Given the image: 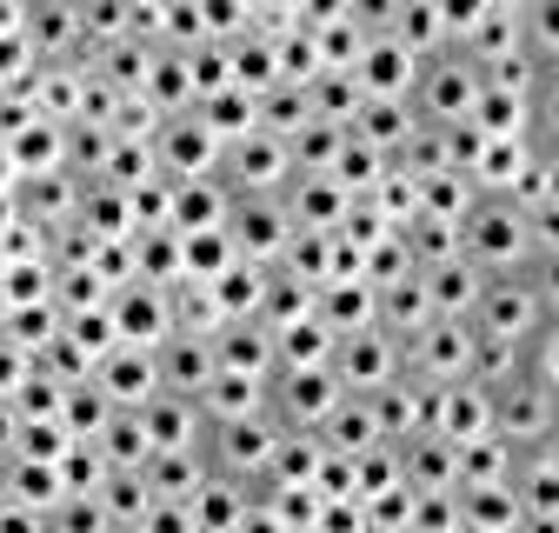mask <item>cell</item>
<instances>
[{
  "label": "cell",
  "instance_id": "cell-1",
  "mask_svg": "<svg viewBox=\"0 0 559 533\" xmlns=\"http://www.w3.org/2000/svg\"><path fill=\"white\" fill-rule=\"evenodd\" d=\"M460 253L479 266V274H507V266H526L533 240H526V208L513 193H473V208L460 214Z\"/></svg>",
  "mask_w": 559,
  "mask_h": 533
},
{
  "label": "cell",
  "instance_id": "cell-2",
  "mask_svg": "<svg viewBox=\"0 0 559 533\" xmlns=\"http://www.w3.org/2000/svg\"><path fill=\"white\" fill-rule=\"evenodd\" d=\"M473 100H479V60L466 47H440L419 60V81H413V114L433 120V127H453V120H473Z\"/></svg>",
  "mask_w": 559,
  "mask_h": 533
},
{
  "label": "cell",
  "instance_id": "cell-3",
  "mask_svg": "<svg viewBox=\"0 0 559 533\" xmlns=\"http://www.w3.org/2000/svg\"><path fill=\"white\" fill-rule=\"evenodd\" d=\"M493 434L526 453V447H552L559 440V393L539 380V374H513L507 387H493Z\"/></svg>",
  "mask_w": 559,
  "mask_h": 533
},
{
  "label": "cell",
  "instance_id": "cell-4",
  "mask_svg": "<svg viewBox=\"0 0 559 533\" xmlns=\"http://www.w3.org/2000/svg\"><path fill=\"white\" fill-rule=\"evenodd\" d=\"M546 320L533 281H526V266H507V274H486L479 281V300H473V333H493V341H533Z\"/></svg>",
  "mask_w": 559,
  "mask_h": 533
},
{
  "label": "cell",
  "instance_id": "cell-5",
  "mask_svg": "<svg viewBox=\"0 0 559 533\" xmlns=\"http://www.w3.org/2000/svg\"><path fill=\"white\" fill-rule=\"evenodd\" d=\"M273 447H280V421L266 407L240 414V421H206V466L227 481H260Z\"/></svg>",
  "mask_w": 559,
  "mask_h": 533
},
{
  "label": "cell",
  "instance_id": "cell-6",
  "mask_svg": "<svg viewBox=\"0 0 559 533\" xmlns=\"http://www.w3.org/2000/svg\"><path fill=\"white\" fill-rule=\"evenodd\" d=\"M326 367H333L340 393H380L386 380H400V374H406V347L393 341L380 320H373V327H360V333H340Z\"/></svg>",
  "mask_w": 559,
  "mask_h": 533
},
{
  "label": "cell",
  "instance_id": "cell-7",
  "mask_svg": "<svg viewBox=\"0 0 559 533\" xmlns=\"http://www.w3.org/2000/svg\"><path fill=\"white\" fill-rule=\"evenodd\" d=\"M294 174H300V167H294V147L280 141V133H266V127L227 141V154H221V180H227L234 193H287Z\"/></svg>",
  "mask_w": 559,
  "mask_h": 533
},
{
  "label": "cell",
  "instance_id": "cell-8",
  "mask_svg": "<svg viewBox=\"0 0 559 533\" xmlns=\"http://www.w3.org/2000/svg\"><path fill=\"white\" fill-rule=\"evenodd\" d=\"M340 407V380L333 367H280L266 380V414L280 427H320Z\"/></svg>",
  "mask_w": 559,
  "mask_h": 533
},
{
  "label": "cell",
  "instance_id": "cell-9",
  "mask_svg": "<svg viewBox=\"0 0 559 533\" xmlns=\"http://www.w3.org/2000/svg\"><path fill=\"white\" fill-rule=\"evenodd\" d=\"M221 141L206 133V120L187 107V114H167L160 120V133H154V161H160V174L167 180H214L221 174Z\"/></svg>",
  "mask_w": 559,
  "mask_h": 533
},
{
  "label": "cell",
  "instance_id": "cell-10",
  "mask_svg": "<svg viewBox=\"0 0 559 533\" xmlns=\"http://www.w3.org/2000/svg\"><path fill=\"white\" fill-rule=\"evenodd\" d=\"M227 234L240 247V260H280L294 240V214L280 193H234V214H227Z\"/></svg>",
  "mask_w": 559,
  "mask_h": 533
},
{
  "label": "cell",
  "instance_id": "cell-11",
  "mask_svg": "<svg viewBox=\"0 0 559 533\" xmlns=\"http://www.w3.org/2000/svg\"><path fill=\"white\" fill-rule=\"evenodd\" d=\"M107 313H114V333L127 347H160L174 333V294L167 287H147V281H127L107 294Z\"/></svg>",
  "mask_w": 559,
  "mask_h": 533
},
{
  "label": "cell",
  "instance_id": "cell-12",
  "mask_svg": "<svg viewBox=\"0 0 559 533\" xmlns=\"http://www.w3.org/2000/svg\"><path fill=\"white\" fill-rule=\"evenodd\" d=\"M466 354H473V320H440L433 313L406 341V374H419V380H460Z\"/></svg>",
  "mask_w": 559,
  "mask_h": 533
},
{
  "label": "cell",
  "instance_id": "cell-13",
  "mask_svg": "<svg viewBox=\"0 0 559 533\" xmlns=\"http://www.w3.org/2000/svg\"><path fill=\"white\" fill-rule=\"evenodd\" d=\"M94 380H100V393L114 400V407H147V400L160 393V360H154V347H107L100 360H94Z\"/></svg>",
  "mask_w": 559,
  "mask_h": 533
},
{
  "label": "cell",
  "instance_id": "cell-14",
  "mask_svg": "<svg viewBox=\"0 0 559 533\" xmlns=\"http://www.w3.org/2000/svg\"><path fill=\"white\" fill-rule=\"evenodd\" d=\"M354 81L360 94H386V100H413V81H419V54L400 47L393 34H367L360 60H354Z\"/></svg>",
  "mask_w": 559,
  "mask_h": 533
},
{
  "label": "cell",
  "instance_id": "cell-15",
  "mask_svg": "<svg viewBox=\"0 0 559 533\" xmlns=\"http://www.w3.org/2000/svg\"><path fill=\"white\" fill-rule=\"evenodd\" d=\"M140 421H147V440L154 453H187V447H206V407L193 393H154L147 407H140Z\"/></svg>",
  "mask_w": 559,
  "mask_h": 533
},
{
  "label": "cell",
  "instance_id": "cell-16",
  "mask_svg": "<svg viewBox=\"0 0 559 533\" xmlns=\"http://www.w3.org/2000/svg\"><path fill=\"white\" fill-rule=\"evenodd\" d=\"M214 360H221V374H253V380H273V374H280L273 327H266L260 313H247V320H227V327L214 333Z\"/></svg>",
  "mask_w": 559,
  "mask_h": 533
},
{
  "label": "cell",
  "instance_id": "cell-17",
  "mask_svg": "<svg viewBox=\"0 0 559 533\" xmlns=\"http://www.w3.org/2000/svg\"><path fill=\"white\" fill-rule=\"evenodd\" d=\"M154 360H160V387L167 393H206V380L221 374V360H214V333H167V341L154 347Z\"/></svg>",
  "mask_w": 559,
  "mask_h": 533
},
{
  "label": "cell",
  "instance_id": "cell-18",
  "mask_svg": "<svg viewBox=\"0 0 559 533\" xmlns=\"http://www.w3.org/2000/svg\"><path fill=\"white\" fill-rule=\"evenodd\" d=\"M227 214H234V187L221 174L214 180H174V214H167L174 234H214V227H227Z\"/></svg>",
  "mask_w": 559,
  "mask_h": 533
},
{
  "label": "cell",
  "instance_id": "cell-19",
  "mask_svg": "<svg viewBox=\"0 0 559 533\" xmlns=\"http://www.w3.org/2000/svg\"><path fill=\"white\" fill-rule=\"evenodd\" d=\"M280 200H287L294 227H320V234H333V227H340V214L354 208V193H346L333 174H294Z\"/></svg>",
  "mask_w": 559,
  "mask_h": 533
},
{
  "label": "cell",
  "instance_id": "cell-20",
  "mask_svg": "<svg viewBox=\"0 0 559 533\" xmlns=\"http://www.w3.org/2000/svg\"><path fill=\"white\" fill-rule=\"evenodd\" d=\"M413 127H419L413 100H386V94H367V100H360V114L346 120V133H354V141H367V147H380L386 161L413 141Z\"/></svg>",
  "mask_w": 559,
  "mask_h": 533
},
{
  "label": "cell",
  "instance_id": "cell-21",
  "mask_svg": "<svg viewBox=\"0 0 559 533\" xmlns=\"http://www.w3.org/2000/svg\"><path fill=\"white\" fill-rule=\"evenodd\" d=\"M0 494H8V500H21V507H34V513H53V507L67 500L60 460H27V453L0 460Z\"/></svg>",
  "mask_w": 559,
  "mask_h": 533
},
{
  "label": "cell",
  "instance_id": "cell-22",
  "mask_svg": "<svg viewBox=\"0 0 559 533\" xmlns=\"http://www.w3.org/2000/svg\"><path fill=\"white\" fill-rule=\"evenodd\" d=\"M400 474H406V487H460V440H447V434L400 440Z\"/></svg>",
  "mask_w": 559,
  "mask_h": 533
},
{
  "label": "cell",
  "instance_id": "cell-23",
  "mask_svg": "<svg viewBox=\"0 0 559 533\" xmlns=\"http://www.w3.org/2000/svg\"><path fill=\"white\" fill-rule=\"evenodd\" d=\"M419 281H427V300H433L440 320H473V300H479V281L486 274H479L466 253H453L440 266H419Z\"/></svg>",
  "mask_w": 559,
  "mask_h": 533
},
{
  "label": "cell",
  "instance_id": "cell-24",
  "mask_svg": "<svg viewBox=\"0 0 559 533\" xmlns=\"http://www.w3.org/2000/svg\"><path fill=\"white\" fill-rule=\"evenodd\" d=\"M313 313H320L333 333H360V327L380 320V294H373L360 274H340V281H326V287L313 294Z\"/></svg>",
  "mask_w": 559,
  "mask_h": 533
},
{
  "label": "cell",
  "instance_id": "cell-25",
  "mask_svg": "<svg viewBox=\"0 0 559 533\" xmlns=\"http://www.w3.org/2000/svg\"><path fill=\"white\" fill-rule=\"evenodd\" d=\"M440 434H447V440L493 434V387H479V380H447V393H440Z\"/></svg>",
  "mask_w": 559,
  "mask_h": 533
},
{
  "label": "cell",
  "instance_id": "cell-26",
  "mask_svg": "<svg viewBox=\"0 0 559 533\" xmlns=\"http://www.w3.org/2000/svg\"><path fill=\"white\" fill-rule=\"evenodd\" d=\"M513 494H520V513H559V440L526 447L513 460Z\"/></svg>",
  "mask_w": 559,
  "mask_h": 533
},
{
  "label": "cell",
  "instance_id": "cell-27",
  "mask_svg": "<svg viewBox=\"0 0 559 533\" xmlns=\"http://www.w3.org/2000/svg\"><path fill=\"white\" fill-rule=\"evenodd\" d=\"M320 440H326V453H346V460L380 447V421L367 407V393H340V407L320 421Z\"/></svg>",
  "mask_w": 559,
  "mask_h": 533
},
{
  "label": "cell",
  "instance_id": "cell-28",
  "mask_svg": "<svg viewBox=\"0 0 559 533\" xmlns=\"http://www.w3.org/2000/svg\"><path fill=\"white\" fill-rule=\"evenodd\" d=\"M147 487H154V500H193L200 487H206V447H187V453H147Z\"/></svg>",
  "mask_w": 559,
  "mask_h": 533
},
{
  "label": "cell",
  "instance_id": "cell-29",
  "mask_svg": "<svg viewBox=\"0 0 559 533\" xmlns=\"http://www.w3.org/2000/svg\"><path fill=\"white\" fill-rule=\"evenodd\" d=\"M193 114H200L206 133H214V141L227 147V141H240V133L260 127V94H247V87H221V94H200Z\"/></svg>",
  "mask_w": 559,
  "mask_h": 533
},
{
  "label": "cell",
  "instance_id": "cell-30",
  "mask_svg": "<svg viewBox=\"0 0 559 533\" xmlns=\"http://www.w3.org/2000/svg\"><path fill=\"white\" fill-rule=\"evenodd\" d=\"M333 341H340V333H333L320 313L273 327V354H280V367H326V360H333Z\"/></svg>",
  "mask_w": 559,
  "mask_h": 533
},
{
  "label": "cell",
  "instance_id": "cell-31",
  "mask_svg": "<svg viewBox=\"0 0 559 533\" xmlns=\"http://www.w3.org/2000/svg\"><path fill=\"white\" fill-rule=\"evenodd\" d=\"M200 407H206V421L260 414L266 407V380H253V374H214V380H206V393H200Z\"/></svg>",
  "mask_w": 559,
  "mask_h": 533
},
{
  "label": "cell",
  "instance_id": "cell-32",
  "mask_svg": "<svg viewBox=\"0 0 559 533\" xmlns=\"http://www.w3.org/2000/svg\"><path fill=\"white\" fill-rule=\"evenodd\" d=\"M473 127H479V133H533V94H513V87H486V81H479V100H473Z\"/></svg>",
  "mask_w": 559,
  "mask_h": 533
},
{
  "label": "cell",
  "instance_id": "cell-33",
  "mask_svg": "<svg viewBox=\"0 0 559 533\" xmlns=\"http://www.w3.org/2000/svg\"><path fill=\"white\" fill-rule=\"evenodd\" d=\"M94 447L107 453V466H147L154 440H147V421H140V407H114V421L94 434Z\"/></svg>",
  "mask_w": 559,
  "mask_h": 533
},
{
  "label": "cell",
  "instance_id": "cell-34",
  "mask_svg": "<svg viewBox=\"0 0 559 533\" xmlns=\"http://www.w3.org/2000/svg\"><path fill=\"white\" fill-rule=\"evenodd\" d=\"M107 421H114V400L100 393V380H94V374H87V380H74V387L60 393V427L74 434V440H94Z\"/></svg>",
  "mask_w": 559,
  "mask_h": 533
},
{
  "label": "cell",
  "instance_id": "cell-35",
  "mask_svg": "<svg viewBox=\"0 0 559 533\" xmlns=\"http://www.w3.org/2000/svg\"><path fill=\"white\" fill-rule=\"evenodd\" d=\"M513 447L500 434H473L460 440V487H486V481H513Z\"/></svg>",
  "mask_w": 559,
  "mask_h": 533
},
{
  "label": "cell",
  "instance_id": "cell-36",
  "mask_svg": "<svg viewBox=\"0 0 559 533\" xmlns=\"http://www.w3.org/2000/svg\"><path fill=\"white\" fill-rule=\"evenodd\" d=\"M400 240H406L413 266H440V260H453V253H460V221H440V214H413V221L400 227Z\"/></svg>",
  "mask_w": 559,
  "mask_h": 533
},
{
  "label": "cell",
  "instance_id": "cell-37",
  "mask_svg": "<svg viewBox=\"0 0 559 533\" xmlns=\"http://www.w3.org/2000/svg\"><path fill=\"white\" fill-rule=\"evenodd\" d=\"M307 120H313V100H307V87H300V81H273V87L260 94V127H266V133H280V141H294Z\"/></svg>",
  "mask_w": 559,
  "mask_h": 533
},
{
  "label": "cell",
  "instance_id": "cell-38",
  "mask_svg": "<svg viewBox=\"0 0 559 533\" xmlns=\"http://www.w3.org/2000/svg\"><path fill=\"white\" fill-rule=\"evenodd\" d=\"M67 327V313L53 307V300H27V307H8V320H0V333L21 347V354H40L53 333Z\"/></svg>",
  "mask_w": 559,
  "mask_h": 533
},
{
  "label": "cell",
  "instance_id": "cell-39",
  "mask_svg": "<svg viewBox=\"0 0 559 533\" xmlns=\"http://www.w3.org/2000/svg\"><path fill=\"white\" fill-rule=\"evenodd\" d=\"M393 40H400V47H413L419 60L440 54V47H453V40H447V27H440V8H433V0H400V14H393Z\"/></svg>",
  "mask_w": 559,
  "mask_h": 533
},
{
  "label": "cell",
  "instance_id": "cell-40",
  "mask_svg": "<svg viewBox=\"0 0 559 533\" xmlns=\"http://www.w3.org/2000/svg\"><path fill=\"white\" fill-rule=\"evenodd\" d=\"M100 507H107V520H147V507H154L147 474H140V466H114L100 481Z\"/></svg>",
  "mask_w": 559,
  "mask_h": 533
},
{
  "label": "cell",
  "instance_id": "cell-41",
  "mask_svg": "<svg viewBox=\"0 0 559 533\" xmlns=\"http://www.w3.org/2000/svg\"><path fill=\"white\" fill-rule=\"evenodd\" d=\"M287 147H294V167H300V174H333V161H340V147H346V127H333V120H307Z\"/></svg>",
  "mask_w": 559,
  "mask_h": 533
},
{
  "label": "cell",
  "instance_id": "cell-42",
  "mask_svg": "<svg viewBox=\"0 0 559 533\" xmlns=\"http://www.w3.org/2000/svg\"><path fill=\"white\" fill-rule=\"evenodd\" d=\"M187 240V281H221L227 274V266L240 260V247H234V234L227 227H214V234H180Z\"/></svg>",
  "mask_w": 559,
  "mask_h": 533
},
{
  "label": "cell",
  "instance_id": "cell-43",
  "mask_svg": "<svg viewBox=\"0 0 559 533\" xmlns=\"http://www.w3.org/2000/svg\"><path fill=\"white\" fill-rule=\"evenodd\" d=\"M473 208V180L440 167V174H419V214H440V221H460Z\"/></svg>",
  "mask_w": 559,
  "mask_h": 533
},
{
  "label": "cell",
  "instance_id": "cell-44",
  "mask_svg": "<svg viewBox=\"0 0 559 533\" xmlns=\"http://www.w3.org/2000/svg\"><path fill=\"white\" fill-rule=\"evenodd\" d=\"M386 174V154L380 147H367V141H354V133H346V147H340V161H333V180L346 187V193H373V180Z\"/></svg>",
  "mask_w": 559,
  "mask_h": 533
},
{
  "label": "cell",
  "instance_id": "cell-45",
  "mask_svg": "<svg viewBox=\"0 0 559 533\" xmlns=\"http://www.w3.org/2000/svg\"><path fill=\"white\" fill-rule=\"evenodd\" d=\"M520 34H526V54L539 67H559V0H526Z\"/></svg>",
  "mask_w": 559,
  "mask_h": 533
},
{
  "label": "cell",
  "instance_id": "cell-46",
  "mask_svg": "<svg viewBox=\"0 0 559 533\" xmlns=\"http://www.w3.org/2000/svg\"><path fill=\"white\" fill-rule=\"evenodd\" d=\"M107 474H114V466H107V453H100L94 440H74V447L60 453V481H67V494H100Z\"/></svg>",
  "mask_w": 559,
  "mask_h": 533
},
{
  "label": "cell",
  "instance_id": "cell-47",
  "mask_svg": "<svg viewBox=\"0 0 559 533\" xmlns=\"http://www.w3.org/2000/svg\"><path fill=\"white\" fill-rule=\"evenodd\" d=\"M114 520H107V507H100V494H67L53 513H47V533H107Z\"/></svg>",
  "mask_w": 559,
  "mask_h": 533
},
{
  "label": "cell",
  "instance_id": "cell-48",
  "mask_svg": "<svg viewBox=\"0 0 559 533\" xmlns=\"http://www.w3.org/2000/svg\"><path fill=\"white\" fill-rule=\"evenodd\" d=\"M67 341H74L81 354H107V347H120V333H114V313L107 307H87V313H67Z\"/></svg>",
  "mask_w": 559,
  "mask_h": 533
},
{
  "label": "cell",
  "instance_id": "cell-49",
  "mask_svg": "<svg viewBox=\"0 0 559 533\" xmlns=\"http://www.w3.org/2000/svg\"><path fill=\"white\" fill-rule=\"evenodd\" d=\"M533 141L559 147V67H539V87H533Z\"/></svg>",
  "mask_w": 559,
  "mask_h": 533
},
{
  "label": "cell",
  "instance_id": "cell-50",
  "mask_svg": "<svg viewBox=\"0 0 559 533\" xmlns=\"http://www.w3.org/2000/svg\"><path fill=\"white\" fill-rule=\"evenodd\" d=\"M526 374H539V380L559 393V313H546L539 333L526 341Z\"/></svg>",
  "mask_w": 559,
  "mask_h": 533
},
{
  "label": "cell",
  "instance_id": "cell-51",
  "mask_svg": "<svg viewBox=\"0 0 559 533\" xmlns=\"http://www.w3.org/2000/svg\"><path fill=\"white\" fill-rule=\"evenodd\" d=\"M67 447H74V434H67L60 421H21V453L27 460H60Z\"/></svg>",
  "mask_w": 559,
  "mask_h": 533
},
{
  "label": "cell",
  "instance_id": "cell-52",
  "mask_svg": "<svg viewBox=\"0 0 559 533\" xmlns=\"http://www.w3.org/2000/svg\"><path fill=\"white\" fill-rule=\"evenodd\" d=\"M433 8H440V27H447V40H466L486 14H493V8H486V0H433Z\"/></svg>",
  "mask_w": 559,
  "mask_h": 533
},
{
  "label": "cell",
  "instance_id": "cell-53",
  "mask_svg": "<svg viewBox=\"0 0 559 533\" xmlns=\"http://www.w3.org/2000/svg\"><path fill=\"white\" fill-rule=\"evenodd\" d=\"M526 281L546 313H559V253H526Z\"/></svg>",
  "mask_w": 559,
  "mask_h": 533
},
{
  "label": "cell",
  "instance_id": "cell-54",
  "mask_svg": "<svg viewBox=\"0 0 559 533\" xmlns=\"http://www.w3.org/2000/svg\"><path fill=\"white\" fill-rule=\"evenodd\" d=\"M526 240H533V253H559V200L526 208Z\"/></svg>",
  "mask_w": 559,
  "mask_h": 533
},
{
  "label": "cell",
  "instance_id": "cell-55",
  "mask_svg": "<svg viewBox=\"0 0 559 533\" xmlns=\"http://www.w3.org/2000/svg\"><path fill=\"white\" fill-rule=\"evenodd\" d=\"M140 526H147V533H200V520H193V507H187V500H154Z\"/></svg>",
  "mask_w": 559,
  "mask_h": 533
},
{
  "label": "cell",
  "instance_id": "cell-56",
  "mask_svg": "<svg viewBox=\"0 0 559 533\" xmlns=\"http://www.w3.org/2000/svg\"><path fill=\"white\" fill-rule=\"evenodd\" d=\"M0 533H47V513H34V507L0 494Z\"/></svg>",
  "mask_w": 559,
  "mask_h": 533
},
{
  "label": "cell",
  "instance_id": "cell-57",
  "mask_svg": "<svg viewBox=\"0 0 559 533\" xmlns=\"http://www.w3.org/2000/svg\"><path fill=\"white\" fill-rule=\"evenodd\" d=\"M14 453H21V407L0 400V460H14Z\"/></svg>",
  "mask_w": 559,
  "mask_h": 533
},
{
  "label": "cell",
  "instance_id": "cell-58",
  "mask_svg": "<svg viewBox=\"0 0 559 533\" xmlns=\"http://www.w3.org/2000/svg\"><path fill=\"white\" fill-rule=\"evenodd\" d=\"M486 8H493V14H513V21H520V14H526V0H486Z\"/></svg>",
  "mask_w": 559,
  "mask_h": 533
},
{
  "label": "cell",
  "instance_id": "cell-59",
  "mask_svg": "<svg viewBox=\"0 0 559 533\" xmlns=\"http://www.w3.org/2000/svg\"><path fill=\"white\" fill-rule=\"evenodd\" d=\"M107 533H147V526H140V520H114Z\"/></svg>",
  "mask_w": 559,
  "mask_h": 533
}]
</instances>
